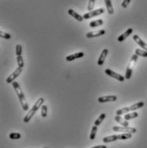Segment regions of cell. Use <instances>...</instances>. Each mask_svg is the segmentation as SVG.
I'll return each mask as SVG.
<instances>
[{"instance_id": "obj_15", "label": "cell", "mask_w": 147, "mask_h": 148, "mask_svg": "<svg viewBox=\"0 0 147 148\" xmlns=\"http://www.w3.org/2000/svg\"><path fill=\"white\" fill-rule=\"evenodd\" d=\"M133 28H127L126 31L122 34V35H120L119 37H118V39H117V40L119 41V42H122V41H124L125 40H126V38L128 37V36H130L131 35V34H133Z\"/></svg>"}, {"instance_id": "obj_12", "label": "cell", "mask_w": 147, "mask_h": 148, "mask_svg": "<svg viewBox=\"0 0 147 148\" xmlns=\"http://www.w3.org/2000/svg\"><path fill=\"white\" fill-rule=\"evenodd\" d=\"M84 57V53L83 52H76V53H74V54H71L69 56H67L66 57V61L68 62H71V61H74L77 58H83Z\"/></svg>"}, {"instance_id": "obj_31", "label": "cell", "mask_w": 147, "mask_h": 148, "mask_svg": "<svg viewBox=\"0 0 147 148\" xmlns=\"http://www.w3.org/2000/svg\"><path fill=\"white\" fill-rule=\"evenodd\" d=\"M92 148H107V147L105 145H99V146H96V147H93Z\"/></svg>"}, {"instance_id": "obj_19", "label": "cell", "mask_w": 147, "mask_h": 148, "mask_svg": "<svg viewBox=\"0 0 147 148\" xmlns=\"http://www.w3.org/2000/svg\"><path fill=\"white\" fill-rule=\"evenodd\" d=\"M104 24V20L103 19H98V20H95V21H92L90 22L89 26L91 27H99L101 25Z\"/></svg>"}, {"instance_id": "obj_9", "label": "cell", "mask_w": 147, "mask_h": 148, "mask_svg": "<svg viewBox=\"0 0 147 148\" xmlns=\"http://www.w3.org/2000/svg\"><path fill=\"white\" fill-rule=\"evenodd\" d=\"M22 69L23 68H21V67H18L11 75H10V76L6 79V82L7 83H13L14 82V81H15V79H16L20 75H21V73L22 72Z\"/></svg>"}, {"instance_id": "obj_10", "label": "cell", "mask_w": 147, "mask_h": 148, "mask_svg": "<svg viewBox=\"0 0 147 148\" xmlns=\"http://www.w3.org/2000/svg\"><path fill=\"white\" fill-rule=\"evenodd\" d=\"M117 100V97L116 95H106L99 97L98 101L99 103H107V102H114Z\"/></svg>"}, {"instance_id": "obj_30", "label": "cell", "mask_w": 147, "mask_h": 148, "mask_svg": "<svg viewBox=\"0 0 147 148\" xmlns=\"http://www.w3.org/2000/svg\"><path fill=\"white\" fill-rule=\"evenodd\" d=\"M130 2H131V0H123L122 3V7L126 9V7L128 6V4L130 3Z\"/></svg>"}, {"instance_id": "obj_1", "label": "cell", "mask_w": 147, "mask_h": 148, "mask_svg": "<svg viewBox=\"0 0 147 148\" xmlns=\"http://www.w3.org/2000/svg\"><path fill=\"white\" fill-rule=\"evenodd\" d=\"M12 86H13V87H14V89H15V92H16V95H17L19 100H20V103H21L22 109H23L25 111L28 110V109H29V107H28V103L27 102L26 97H25V95H24V93H23V92H22V90H21V86L19 85V83H18L17 82H14L12 83Z\"/></svg>"}, {"instance_id": "obj_6", "label": "cell", "mask_w": 147, "mask_h": 148, "mask_svg": "<svg viewBox=\"0 0 147 148\" xmlns=\"http://www.w3.org/2000/svg\"><path fill=\"white\" fill-rule=\"evenodd\" d=\"M113 131L115 132H122V133H131V134H135L137 132V129L133 127H119V126H114L112 127Z\"/></svg>"}, {"instance_id": "obj_24", "label": "cell", "mask_w": 147, "mask_h": 148, "mask_svg": "<svg viewBox=\"0 0 147 148\" xmlns=\"http://www.w3.org/2000/svg\"><path fill=\"white\" fill-rule=\"evenodd\" d=\"M11 140H20L21 138V134L19 133H11L10 134V136H9Z\"/></svg>"}, {"instance_id": "obj_29", "label": "cell", "mask_w": 147, "mask_h": 148, "mask_svg": "<svg viewBox=\"0 0 147 148\" xmlns=\"http://www.w3.org/2000/svg\"><path fill=\"white\" fill-rule=\"evenodd\" d=\"M16 56H21V54H22V46L21 45H16Z\"/></svg>"}, {"instance_id": "obj_8", "label": "cell", "mask_w": 147, "mask_h": 148, "mask_svg": "<svg viewBox=\"0 0 147 148\" xmlns=\"http://www.w3.org/2000/svg\"><path fill=\"white\" fill-rule=\"evenodd\" d=\"M103 13H105V10L103 8H100V9H97L95 10H92V11L85 13L84 14L83 17H84V19H89V18H92V17H94L97 16H100Z\"/></svg>"}, {"instance_id": "obj_5", "label": "cell", "mask_w": 147, "mask_h": 148, "mask_svg": "<svg viewBox=\"0 0 147 148\" xmlns=\"http://www.w3.org/2000/svg\"><path fill=\"white\" fill-rule=\"evenodd\" d=\"M138 57H139L138 55L134 54L131 58V60H130L129 64H128L127 67H126V73H125V78H126V80H129L131 78V76H132L133 70V67H134V65L136 64V62L138 61Z\"/></svg>"}, {"instance_id": "obj_22", "label": "cell", "mask_w": 147, "mask_h": 148, "mask_svg": "<svg viewBox=\"0 0 147 148\" xmlns=\"http://www.w3.org/2000/svg\"><path fill=\"white\" fill-rule=\"evenodd\" d=\"M97 131H98V126L94 125L93 127H92V131H91V134H90V140H94L95 137H96V134H97Z\"/></svg>"}, {"instance_id": "obj_27", "label": "cell", "mask_w": 147, "mask_h": 148, "mask_svg": "<svg viewBox=\"0 0 147 148\" xmlns=\"http://www.w3.org/2000/svg\"><path fill=\"white\" fill-rule=\"evenodd\" d=\"M16 60H17L18 67H21V68H23V66H24V61H23V58H22V56H16Z\"/></svg>"}, {"instance_id": "obj_17", "label": "cell", "mask_w": 147, "mask_h": 148, "mask_svg": "<svg viewBox=\"0 0 147 148\" xmlns=\"http://www.w3.org/2000/svg\"><path fill=\"white\" fill-rule=\"evenodd\" d=\"M115 120L118 123H120L122 126H124V127H128V125H129V123L126 121V120H125L124 118H122L121 116H115Z\"/></svg>"}, {"instance_id": "obj_7", "label": "cell", "mask_w": 147, "mask_h": 148, "mask_svg": "<svg viewBox=\"0 0 147 148\" xmlns=\"http://www.w3.org/2000/svg\"><path fill=\"white\" fill-rule=\"evenodd\" d=\"M105 74H106L107 75H109V76H110V77H112V78H114V79H116V80H117V81H119V82H124V80L126 79L125 76L120 75V74H118V73H116V72H114L113 70H111V69H105Z\"/></svg>"}, {"instance_id": "obj_20", "label": "cell", "mask_w": 147, "mask_h": 148, "mask_svg": "<svg viewBox=\"0 0 147 148\" xmlns=\"http://www.w3.org/2000/svg\"><path fill=\"white\" fill-rule=\"evenodd\" d=\"M138 116H139L138 112H135V111L134 112H132V113H127V114H126L124 116V119L126 120V121H128V120L134 119V118L138 117Z\"/></svg>"}, {"instance_id": "obj_13", "label": "cell", "mask_w": 147, "mask_h": 148, "mask_svg": "<svg viewBox=\"0 0 147 148\" xmlns=\"http://www.w3.org/2000/svg\"><path fill=\"white\" fill-rule=\"evenodd\" d=\"M133 40L137 43L140 47H142L143 50H145V51H147V44L145 42L144 40H142L139 38V36H138V35L135 34V35H133Z\"/></svg>"}, {"instance_id": "obj_16", "label": "cell", "mask_w": 147, "mask_h": 148, "mask_svg": "<svg viewBox=\"0 0 147 148\" xmlns=\"http://www.w3.org/2000/svg\"><path fill=\"white\" fill-rule=\"evenodd\" d=\"M68 15H70L71 16H73L75 20H77V21H82L84 20V17L82 16H81L80 14H78V13H76L74 10H72V9H69L68 10Z\"/></svg>"}, {"instance_id": "obj_32", "label": "cell", "mask_w": 147, "mask_h": 148, "mask_svg": "<svg viewBox=\"0 0 147 148\" xmlns=\"http://www.w3.org/2000/svg\"><path fill=\"white\" fill-rule=\"evenodd\" d=\"M44 148H47V147H44Z\"/></svg>"}, {"instance_id": "obj_18", "label": "cell", "mask_w": 147, "mask_h": 148, "mask_svg": "<svg viewBox=\"0 0 147 148\" xmlns=\"http://www.w3.org/2000/svg\"><path fill=\"white\" fill-rule=\"evenodd\" d=\"M105 5H106V8H107V10H108V13L109 15L114 14V9H113V6H112L111 0H105Z\"/></svg>"}, {"instance_id": "obj_23", "label": "cell", "mask_w": 147, "mask_h": 148, "mask_svg": "<svg viewBox=\"0 0 147 148\" xmlns=\"http://www.w3.org/2000/svg\"><path fill=\"white\" fill-rule=\"evenodd\" d=\"M135 54L143 58H147V51L145 50H141V49H136L135 51Z\"/></svg>"}, {"instance_id": "obj_28", "label": "cell", "mask_w": 147, "mask_h": 148, "mask_svg": "<svg viewBox=\"0 0 147 148\" xmlns=\"http://www.w3.org/2000/svg\"><path fill=\"white\" fill-rule=\"evenodd\" d=\"M40 110H41V116H42V117H46L47 116V111H48V110H47V106H42V107L40 108Z\"/></svg>"}, {"instance_id": "obj_2", "label": "cell", "mask_w": 147, "mask_h": 148, "mask_svg": "<svg viewBox=\"0 0 147 148\" xmlns=\"http://www.w3.org/2000/svg\"><path fill=\"white\" fill-rule=\"evenodd\" d=\"M44 102V98H40V99L35 102V104H34V106L32 107V109L28 110V113H27V114L25 116V117L23 118V122H24V123H28V122L32 119V117L34 116V114L37 112V110L42 107Z\"/></svg>"}, {"instance_id": "obj_11", "label": "cell", "mask_w": 147, "mask_h": 148, "mask_svg": "<svg viewBox=\"0 0 147 148\" xmlns=\"http://www.w3.org/2000/svg\"><path fill=\"white\" fill-rule=\"evenodd\" d=\"M105 34V30L104 29H100V30H98V31H92V32H88L85 36L86 38L90 39V38H95V37H99V36H102Z\"/></svg>"}, {"instance_id": "obj_14", "label": "cell", "mask_w": 147, "mask_h": 148, "mask_svg": "<svg viewBox=\"0 0 147 148\" xmlns=\"http://www.w3.org/2000/svg\"><path fill=\"white\" fill-rule=\"evenodd\" d=\"M108 53H109V50L108 49H104L102 51V52H101V54H100V56H99V58L98 59V64L99 66H102L104 64L105 61V58H106Z\"/></svg>"}, {"instance_id": "obj_4", "label": "cell", "mask_w": 147, "mask_h": 148, "mask_svg": "<svg viewBox=\"0 0 147 148\" xmlns=\"http://www.w3.org/2000/svg\"><path fill=\"white\" fill-rule=\"evenodd\" d=\"M144 106H145V103L142 102V101H140V102H138L136 104H133V106H128V107H124V108H122L120 110H117L116 112V114L117 116H121V115L127 113L129 111H134L136 110H139V109L142 108Z\"/></svg>"}, {"instance_id": "obj_21", "label": "cell", "mask_w": 147, "mask_h": 148, "mask_svg": "<svg viewBox=\"0 0 147 148\" xmlns=\"http://www.w3.org/2000/svg\"><path fill=\"white\" fill-rule=\"evenodd\" d=\"M105 116H106V115H105V113L100 114V116H98V118H97V120L94 122V125H96V126L100 125V124L103 123V121H104V119L105 118Z\"/></svg>"}, {"instance_id": "obj_25", "label": "cell", "mask_w": 147, "mask_h": 148, "mask_svg": "<svg viewBox=\"0 0 147 148\" xmlns=\"http://www.w3.org/2000/svg\"><path fill=\"white\" fill-rule=\"evenodd\" d=\"M0 37L3 38V39H5V40H10L11 38V35L10 34H8V33L0 31Z\"/></svg>"}, {"instance_id": "obj_3", "label": "cell", "mask_w": 147, "mask_h": 148, "mask_svg": "<svg viewBox=\"0 0 147 148\" xmlns=\"http://www.w3.org/2000/svg\"><path fill=\"white\" fill-rule=\"evenodd\" d=\"M132 138V134L131 133H123L121 134H114L110 136H106L103 139L104 143H110L113 141H116L118 140H127Z\"/></svg>"}, {"instance_id": "obj_26", "label": "cell", "mask_w": 147, "mask_h": 148, "mask_svg": "<svg viewBox=\"0 0 147 148\" xmlns=\"http://www.w3.org/2000/svg\"><path fill=\"white\" fill-rule=\"evenodd\" d=\"M95 2L96 0H89L88 2V6H87V10L89 11H92L94 8V5H95Z\"/></svg>"}]
</instances>
